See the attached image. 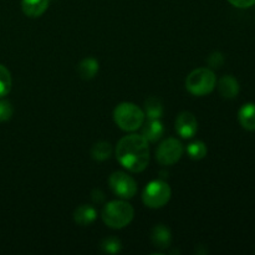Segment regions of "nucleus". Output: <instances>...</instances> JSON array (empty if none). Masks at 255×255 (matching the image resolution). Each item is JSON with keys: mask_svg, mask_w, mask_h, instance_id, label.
I'll use <instances>...</instances> for the list:
<instances>
[{"mask_svg": "<svg viewBox=\"0 0 255 255\" xmlns=\"http://www.w3.org/2000/svg\"><path fill=\"white\" fill-rule=\"evenodd\" d=\"M116 157L121 166L128 171L138 173L146 169L149 161L147 139L138 134H129L120 139L116 147Z\"/></svg>", "mask_w": 255, "mask_h": 255, "instance_id": "1", "label": "nucleus"}, {"mask_svg": "<svg viewBox=\"0 0 255 255\" xmlns=\"http://www.w3.org/2000/svg\"><path fill=\"white\" fill-rule=\"evenodd\" d=\"M133 208L125 201L110 202L102 211V219L105 224L112 229H121L128 226L133 219Z\"/></svg>", "mask_w": 255, "mask_h": 255, "instance_id": "2", "label": "nucleus"}, {"mask_svg": "<svg viewBox=\"0 0 255 255\" xmlns=\"http://www.w3.org/2000/svg\"><path fill=\"white\" fill-rule=\"evenodd\" d=\"M114 120L124 131H136L143 125L144 112L136 105L124 102L115 109Z\"/></svg>", "mask_w": 255, "mask_h": 255, "instance_id": "3", "label": "nucleus"}, {"mask_svg": "<svg viewBox=\"0 0 255 255\" xmlns=\"http://www.w3.org/2000/svg\"><path fill=\"white\" fill-rule=\"evenodd\" d=\"M217 84V77L212 70L207 67L196 69L188 75L186 87L194 96H206L211 94Z\"/></svg>", "mask_w": 255, "mask_h": 255, "instance_id": "4", "label": "nucleus"}, {"mask_svg": "<svg viewBox=\"0 0 255 255\" xmlns=\"http://www.w3.org/2000/svg\"><path fill=\"white\" fill-rule=\"evenodd\" d=\"M171 198V188L163 181H152L144 188L142 199L149 208H161L166 206Z\"/></svg>", "mask_w": 255, "mask_h": 255, "instance_id": "5", "label": "nucleus"}, {"mask_svg": "<svg viewBox=\"0 0 255 255\" xmlns=\"http://www.w3.org/2000/svg\"><path fill=\"white\" fill-rule=\"evenodd\" d=\"M183 146L176 138H167L162 142L156 151V159L162 166H172L181 159Z\"/></svg>", "mask_w": 255, "mask_h": 255, "instance_id": "6", "label": "nucleus"}, {"mask_svg": "<svg viewBox=\"0 0 255 255\" xmlns=\"http://www.w3.org/2000/svg\"><path fill=\"white\" fill-rule=\"evenodd\" d=\"M110 187L115 194L124 199H129L136 194L137 183L125 172H115L110 177Z\"/></svg>", "mask_w": 255, "mask_h": 255, "instance_id": "7", "label": "nucleus"}, {"mask_svg": "<svg viewBox=\"0 0 255 255\" xmlns=\"http://www.w3.org/2000/svg\"><path fill=\"white\" fill-rule=\"evenodd\" d=\"M198 122L191 112H182L176 120V131L183 138H192L197 133Z\"/></svg>", "mask_w": 255, "mask_h": 255, "instance_id": "8", "label": "nucleus"}, {"mask_svg": "<svg viewBox=\"0 0 255 255\" xmlns=\"http://www.w3.org/2000/svg\"><path fill=\"white\" fill-rule=\"evenodd\" d=\"M151 239L154 247L159 249H167L171 246L172 242L171 231H169L168 227L163 226V224H158L152 231Z\"/></svg>", "mask_w": 255, "mask_h": 255, "instance_id": "9", "label": "nucleus"}, {"mask_svg": "<svg viewBox=\"0 0 255 255\" xmlns=\"http://www.w3.org/2000/svg\"><path fill=\"white\" fill-rule=\"evenodd\" d=\"M218 90L219 94L224 99H234L239 94V84L236 77H233L232 75H226L219 80Z\"/></svg>", "mask_w": 255, "mask_h": 255, "instance_id": "10", "label": "nucleus"}, {"mask_svg": "<svg viewBox=\"0 0 255 255\" xmlns=\"http://www.w3.org/2000/svg\"><path fill=\"white\" fill-rule=\"evenodd\" d=\"M49 0H22L21 9L26 16L39 17L46 11Z\"/></svg>", "mask_w": 255, "mask_h": 255, "instance_id": "11", "label": "nucleus"}, {"mask_svg": "<svg viewBox=\"0 0 255 255\" xmlns=\"http://www.w3.org/2000/svg\"><path fill=\"white\" fill-rule=\"evenodd\" d=\"M164 133V127L161 120H148L142 129V136L149 142H157L162 138Z\"/></svg>", "mask_w": 255, "mask_h": 255, "instance_id": "12", "label": "nucleus"}, {"mask_svg": "<svg viewBox=\"0 0 255 255\" xmlns=\"http://www.w3.org/2000/svg\"><path fill=\"white\" fill-rule=\"evenodd\" d=\"M238 120L242 127L248 131H255V104L243 105L238 112Z\"/></svg>", "mask_w": 255, "mask_h": 255, "instance_id": "13", "label": "nucleus"}, {"mask_svg": "<svg viewBox=\"0 0 255 255\" xmlns=\"http://www.w3.org/2000/svg\"><path fill=\"white\" fill-rule=\"evenodd\" d=\"M97 218L96 209L92 206H87V204H82L79 208H76L74 213V219L77 224L82 227L90 226L94 223L95 219Z\"/></svg>", "mask_w": 255, "mask_h": 255, "instance_id": "14", "label": "nucleus"}, {"mask_svg": "<svg viewBox=\"0 0 255 255\" xmlns=\"http://www.w3.org/2000/svg\"><path fill=\"white\" fill-rule=\"evenodd\" d=\"M163 115V105L161 100L156 96H152L144 102V116L148 120H159Z\"/></svg>", "mask_w": 255, "mask_h": 255, "instance_id": "15", "label": "nucleus"}, {"mask_svg": "<svg viewBox=\"0 0 255 255\" xmlns=\"http://www.w3.org/2000/svg\"><path fill=\"white\" fill-rule=\"evenodd\" d=\"M77 71H79V75L84 80L92 79L97 74V71H99V62L95 59H92V57H86V59H84L79 64Z\"/></svg>", "mask_w": 255, "mask_h": 255, "instance_id": "16", "label": "nucleus"}, {"mask_svg": "<svg viewBox=\"0 0 255 255\" xmlns=\"http://www.w3.org/2000/svg\"><path fill=\"white\" fill-rule=\"evenodd\" d=\"M112 148L109 142H97L91 148V156L95 161H105L110 158Z\"/></svg>", "mask_w": 255, "mask_h": 255, "instance_id": "17", "label": "nucleus"}, {"mask_svg": "<svg viewBox=\"0 0 255 255\" xmlns=\"http://www.w3.org/2000/svg\"><path fill=\"white\" fill-rule=\"evenodd\" d=\"M187 152H188L189 157H191L192 159L199 161V159L204 158V157L207 156V146L204 144V142L194 141L192 142L191 144H188Z\"/></svg>", "mask_w": 255, "mask_h": 255, "instance_id": "18", "label": "nucleus"}, {"mask_svg": "<svg viewBox=\"0 0 255 255\" xmlns=\"http://www.w3.org/2000/svg\"><path fill=\"white\" fill-rule=\"evenodd\" d=\"M11 90V75L5 66L0 65V99L6 96Z\"/></svg>", "mask_w": 255, "mask_h": 255, "instance_id": "19", "label": "nucleus"}, {"mask_svg": "<svg viewBox=\"0 0 255 255\" xmlns=\"http://www.w3.org/2000/svg\"><path fill=\"white\" fill-rule=\"evenodd\" d=\"M101 249L105 252V253L117 254L121 252L122 244L121 242H120V239L115 238V237H110V238H106L102 241Z\"/></svg>", "mask_w": 255, "mask_h": 255, "instance_id": "20", "label": "nucleus"}, {"mask_svg": "<svg viewBox=\"0 0 255 255\" xmlns=\"http://www.w3.org/2000/svg\"><path fill=\"white\" fill-rule=\"evenodd\" d=\"M12 110L11 104L6 100H1L0 101V122H5V121H9L12 116Z\"/></svg>", "mask_w": 255, "mask_h": 255, "instance_id": "21", "label": "nucleus"}, {"mask_svg": "<svg viewBox=\"0 0 255 255\" xmlns=\"http://www.w3.org/2000/svg\"><path fill=\"white\" fill-rule=\"evenodd\" d=\"M224 59H223V55L219 54V52H214L213 55H211L208 59V62L211 66L213 67H219L222 64H223Z\"/></svg>", "mask_w": 255, "mask_h": 255, "instance_id": "22", "label": "nucleus"}, {"mask_svg": "<svg viewBox=\"0 0 255 255\" xmlns=\"http://www.w3.org/2000/svg\"><path fill=\"white\" fill-rule=\"evenodd\" d=\"M228 1L234 6L241 7V9H247V7L255 5V0H228Z\"/></svg>", "mask_w": 255, "mask_h": 255, "instance_id": "23", "label": "nucleus"}]
</instances>
